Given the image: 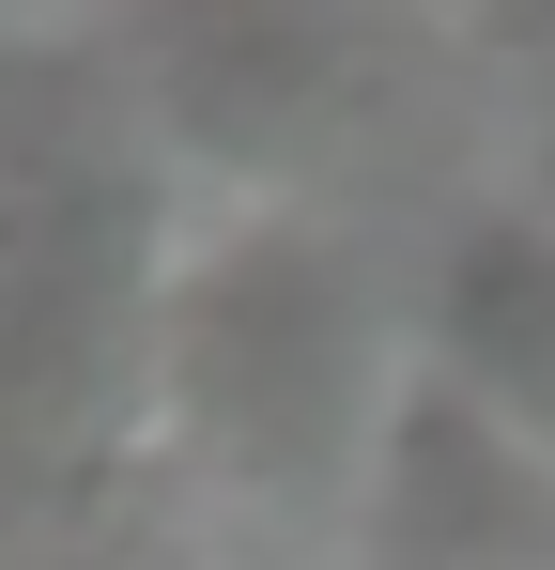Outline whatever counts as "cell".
Instances as JSON below:
<instances>
[{
	"label": "cell",
	"instance_id": "cell-1",
	"mask_svg": "<svg viewBox=\"0 0 555 570\" xmlns=\"http://www.w3.org/2000/svg\"><path fill=\"white\" fill-rule=\"evenodd\" d=\"M155 401H171V463L232 478V493H324L356 478V401H370V340L356 293L309 232H232L171 278V355H155Z\"/></svg>",
	"mask_w": 555,
	"mask_h": 570
},
{
	"label": "cell",
	"instance_id": "cell-2",
	"mask_svg": "<svg viewBox=\"0 0 555 570\" xmlns=\"http://www.w3.org/2000/svg\"><path fill=\"white\" fill-rule=\"evenodd\" d=\"M370 570H555V448L432 355L370 416Z\"/></svg>",
	"mask_w": 555,
	"mask_h": 570
},
{
	"label": "cell",
	"instance_id": "cell-3",
	"mask_svg": "<svg viewBox=\"0 0 555 570\" xmlns=\"http://www.w3.org/2000/svg\"><path fill=\"white\" fill-rule=\"evenodd\" d=\"M432 371L478 385L509 432H541V448H555V216H478V232L448 247Z\"/></svg>",
	"mask_w": 555,
	"mask_h": 570
}]
</instances>
